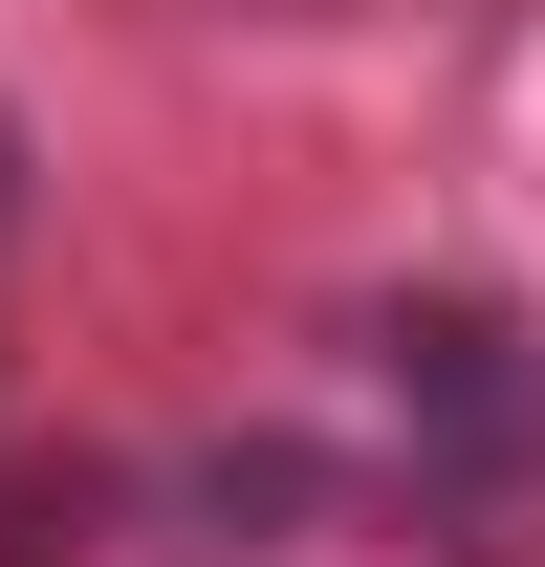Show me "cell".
Returning <instances> with one entry per match:
<instances>
[{
	"instance_id": "6da1fadb",
	"label": "cell",
	"mask_w": 545,
	"mask_h": 567,
	"mask_svg": "<svg viewBox=\"0 0 545 567\" xmlns=\"http://www.w3.org/2000/svg\"><path fill=\"white\" fill-rule=\"evenodd\" d=\"M371 371H393V415H414V524L459 567H524L545 546V328H502V306H393Z\"/></svg>"
},
{
	"instance_id": "7a4b0ae2",
	"label": "cell",
	"mask_w": 545,
	"mask_h": 567,
	"mask_svg": "<svg viewBox=\"0 0 545 567\" xmlns=\"http://www.w3.org/2000/svg\"><path fill=\"white\" fill-rule=\"evenodd\" d=\"M0 218H22V132H0Z\"/></svg>"
}]
</instances>
